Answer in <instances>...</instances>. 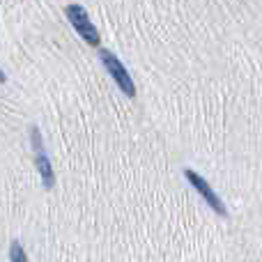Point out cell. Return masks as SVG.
<instances>
[{
    "label": "cell",
    "instance_id": "277c9868",
    "mask_svg": "<svg viewBox=\"0 0 262 262\" xmlns=\"http://www.w3.org/2000/svg\"><path fill=\"white\" fill-rule=\"evenodd\" d=\"M184 177H186V182L200 193V198L209 205V209H214L219 216H228V209H226V205H223L221 195H216V191L209 186V182L205 180V177H200L198 172L191 170V168H184Z\"/></svg>",
    "mask_w": 262,
    "mask_h": 262
},
{
    "label": "cell",
    "instance_id": "6da1fadb",
    "mask_svg": "<svg viewBox=\"0 0 262 262\" xmlns=\"http://www.w3.org/2000/svg\"><path fill=\"white\" fill-rule=\"evenodd\" d=\"M64 16L69 18V23L74 26V30L81 35V39L85 41V44L99 49V44H101L99 30H97V26L90 21L88 12L81 7V5H67V7H64Z\"/></svg>",
    "mask_w": 262,
    "mask_h": 262
},
{
    "label": "cell",
    "instance_id": "3957f363",
    "mask_svg": "<svg viewBox=\"0 0 262 262\" xmlns=\"http://www.w3.org/2000/svg\"><path fill=\"white\" fill-rule=\"evenodd\" d=\"M30 143H32V149H35V166H37V170H39L41 184H44V189H53L55 172H53V166H51L49 154H46V149H44V138H41L39 127H30Z\"/></svg>",
    "mask_w": 262,
    "mask_h": 262
},
{
    "label": "cell",
    "instance_id": "8992f818",
    "mask_svg": "<svg viewBox=\"0 0 262 262\" xmlns=\"http://www.w3.org/2000/svg\"><path fill=\"white\" fill-rule=\"evenodd\" d=\"M5 81H7V76H5V72L0 69V83H5Z\"/></svg>",
    "mask_w": 262,
    "mask_h": 262
},
{
    "label": "cell",
    "instance_id": "5b68a950",
    "mask_svg": "<svg viewBox=\"0 0 262 262\" xmlns=\"http://www.w3.org/2000/svg\"><path fill=\"white\" fill-rule=\"evenodd\" d=\"M9 262H30L26 249L21 246L18 239H12V244H9Z\"/></svg>",
    "mask_w": 262,
    "mask_h": 262
},
{
    "label": "cell",
    "instance_id": "7a4b0ae2",
    "mask_svg": "<svg viewBox=\"0 0 262 262\" xmlns=\"http://www.w3.org/2000/svg\"><path fill=\"white\" fill-rule=\"evenodd\" d=\"M99 58H101V64L106 67V72L111 74V78L118 83L120 90L134 99L136 97V83H134V78L129 76V72H127V67H124L122 60H120L115 53H111L108 49H99Z\"/></svg>",
    "mask_w": 262,
    "mask_h": 262
}]
</instances>
